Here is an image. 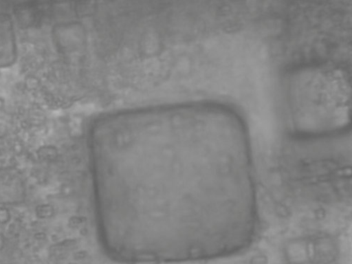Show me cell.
<instances>
[{
	"label": "cell",
	"mask_w": 352,
	"mask_h": 264,
	"mask_svg": "<svg viewBox=\"0 0 352 264\" xmlns=\"http://www.w3.org/2000/svg\"><path fill=\"white\" fill-rule=\"evenodd\" d=\"M181 108L128 113L91 136L101 243L130 263L210 258L237 249L226 208L252 212L250 174H226Z\"/></svg>",
	"instance_id": "obj_1"
}]
</instances>
